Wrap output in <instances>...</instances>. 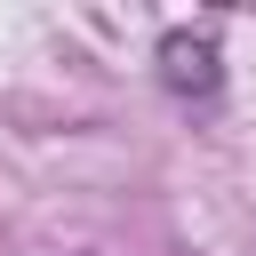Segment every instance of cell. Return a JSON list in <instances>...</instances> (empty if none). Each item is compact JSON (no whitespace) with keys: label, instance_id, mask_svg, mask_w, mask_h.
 <instances>
[{"label":"cell","instance_id":"obj_1","mask_svg":"<svg viewBox=\"0 0 256 256\" xmlns=\"http://www.w3.org/2000/svg\"><path fill=\"white\" fill-rule=\"evenodd\" d=\"M160 80H168L176 96H216V88H224L216 32H168V40H160Z\"/></svg>","mask_w":256,"mask_h":256}]
</instances>
